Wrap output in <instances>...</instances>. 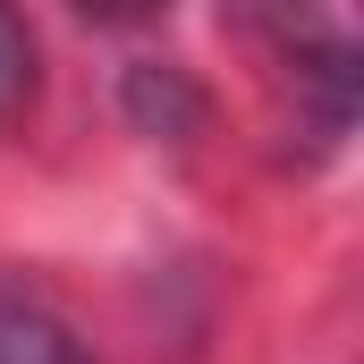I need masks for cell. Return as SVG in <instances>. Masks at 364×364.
Listing matches in <instances>:
<instances>
[{"mask_svg": "<svg viewBox=\"0 0 364 364\" xmlns=\"http://www.w3.org/2000/svg\"><path fill=\"white\" fill-rule=\"evenodd\" d=\"M34 102V34L17 9H0V119H17Z\"/></svg>", "mask_w": 364, "mask_h": 364, "instance_id": "2", "label": "cell"}, {"mask_svg": "<svg viewBox=\"0 0 364 364\" xmlns=\"http://www.w3.org/2000/svg\"><path fill=\"white\" fill-rule=\"evenodd\" d=\"M0 364H93V356L77 348V331L43 296H26V288L0 279Z\"/></svg>", "mask_w": 364, "mask_h": 364, "instance_id": "1", "label": "cell"}]
</instances>
